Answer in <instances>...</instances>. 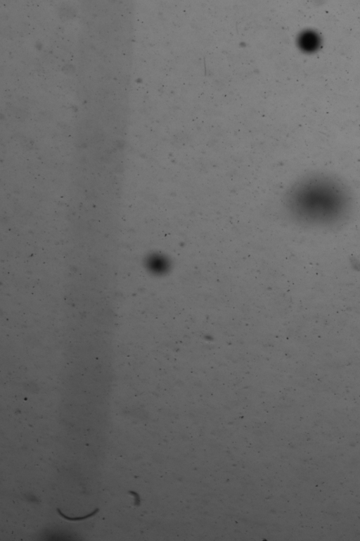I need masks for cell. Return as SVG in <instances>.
Here are the masks:
<instances>
[{
	"mask_svg": "<svg viewBox=\"0 0 360 541\" xmlns=\"http://www.w3.org/2000/svg\"><path fill=\"white\" fill-rule=\"evenodd\" d=\"M58 512H59V514H60V515L61 516L64 517L65 518H66L68 520H70V521H79V520L85 519V518H87L89 517L92 516L93 515H94L96 513V511H98V509L94 510V512H92V513H91V514H88V515H86L85 516L77 517V518H70V517L66 516L65 515H64L62 512H60V511L59 509H58Z\"/></svg>",
	"mask_w": 360,
	"mask_h": 541,
	"instance_id": "2",
	"label": "cell"
},
{
	"mask_svg": "<svg viewBox=\"0 0 360 541\" xmlns=\"http://www.w3.org/2000/svg\"><path fill=\"white\" fill-rule=\"evenodd\" d=\"M302 180L293 185L284 197L288 212L299 221L325 220L343 201L344 194L339 186L320 180Z\"/></svg>",
	"mask_w": 360,
	"mask_h": 541,
	"instance_id": "1",
	"label": "cell"
}]
</instances>
